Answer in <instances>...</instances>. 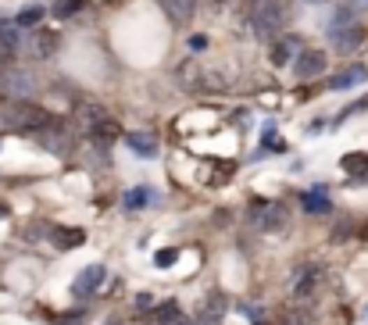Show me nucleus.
Returning a JSON list of instances; mask_svg holds the SVG:
<instances>
[{"label":"nucleus","instance_id":"obj_28","mask_svg":"<svg viewBox=\"0 0 368 325\" xmlns=\"http://www.w3.org/2000/svg\"><path fill=\"white\" fill-rule=\"evenodd\" d=\"M186 325H214V322H211V318H204V315H200V318H197V322H186Z\"/></svg>","mask_w":368,"mask_h":325},{"label":"nucleus","instance_id":"obj_19","mask_svg":"<svg viewBox=\"0 0 368 325\" xmlns=\"http://www.w3.org/2000/svg\"><path fill=\"white\" fill-rule=\"evenodd\" d=\"M340 168L347 175H368V154H344Z\"/></svg>","mask_w":368,"mask_h":325},{"label":"nucleus","instance_id":"obj_15","mask_svg":"<svg viewBox=\"0 0 368 325\" xmlns=\"http://www.w3.org/2000/svg\"><path fill=\"white\" fill-rule=\"evenodd\" d=\"M18 54V29L0 22V61H11Z\"/></svg>","mask_w":368,"mask_h":325},{"label":"nucleus","instance_id":"obj_26","mask_svg":"<svg viewBox=\"0 0 368 325\" xmlns=\"http://www.w3.org/2000/svg\"><path fill=\"white\" fill-rule=\"evenodd\" d=\"M351 11H368V0H347Z\"/></svg>","mask_w":368,"mask_h":325},{"label":"nucleus","instance_id":"obj_4","mask_svg":"<svg viewBox=\"0 0 368 325\" xmlns=\"http://www.w3.org/2000/svg\"><path fill=\"white\" fill-rule=\"evenodd\" d=\"M329 36H332V47L340 50V54L354 50V47L365 40V33H361V29L351 22V11H347V8H344L340 15H336V22L329 25Z\"/></svg>","mask_w":368,"mask_h":325},{"label":"nucleus","instance_id":"obj_29","mask_svg":"<svg viewBox=\"0 0 368 325\" xmlns=\"http://www.w3.org/2000/svg\"><path fill=\"white\" fill-rule=\"evenodd\" d=\"M308 4H318V0H308Z\"/></svg>","mask_w":368,"mask_h":325},{"label":"nucleus","instance_id":"obj_11","mask_svg":"<svg viewBox=\"0 0 368 325\" xmlns=\"http://www.w3.org/2000/svg\"><path fill=\"white\" fill-rule=\"evenodd\" d=\"M297 36H283V40H275V47H272V65L275 68H286L293 57H297Z\"/></svg>","mask_w":368,"mask_h":325},{"label":"nucleus","instance_id":"obj_13","mask_svg":"<svg viewBox=\"0 0 368 325\" xmlns=\"http://www.w3.org/2000/svg\"><path fill=\"white\" fill-rule=\"evenodd\" d=\"M300 204H304V211H308V215H329L332 211V200H329L325 190H308L300 197Z\"/></svg>","mask_w":368,"mask_h":325},{"label":"nucleus","instance_id":"obj_1","mask_svg":"<svg viewBox=\"0 0 368 325\" xmlns=\"http://www.w3.org/2000/svg\"><path fill=\"white\" fill-rule=\"evenodd\" d=\"M254 33L261 40H275L283 33V22H286V8H283V0H254Z\"/></svg>","mask_w":368,"mask_h":325},{"label":"nucleus","instance_id":"obj_6","mask_svg":"<svg viewBox=\"0 0 368 325\" xmlns=\"http://www.w3.org/2000/svg\"><path fill=\"white\" fill-rule=\"evenodd\" d=\"M104 264H89V269H82L79 275H75V282H72V293L75 297H89V293H97L101 289V282H104Z\"/></svg>","mask_w":368,"mask_h":325},{"label":"nucleus","instance_id":"obj_22","mask_svg":"<svg viewBox=\"0 0 368 325\" xmlns=\"http://www.w3.org/2000/svg\"><path fill=\"white\" fill-rule=\"evenodd\" d=\"M226 311V301H222V293H211V301H207V311H204V318H211V322H219V315Z\"/></svg>","mask_w":368,"mask_h":325},{"label":"nucleus","instance_id":"obj_20","mask_svg":"<svg viewBox=\"0 0 368 325\" xmlns=\"http://www.w3.org/2000/svg\"><path fill=\"white\" fill-rule=\"evenodd\" d=\"M57 47H61V36L57 33H36V54L40 57H54Z\"/></svg>","mask_w":368,"mask_h":325},{"label":"nucleus","instance_id":"obj_8","mask_svg":"<svg viewBox=\"0 0 368 325\" xmlns=\"http://www.w3.org/2000/svg\"><path fill=\"white\" fill-rule=\"evenodd\" d=\"M293 72H297V79H315V75H322V72H325V54H322V50H304V54L297 57Z\"/></svg>","mask_w":368,"mask_h":325},{"label":"nucleus","instance_id":"obj_18","mask_svg":"<svg viewBox=\"0 0 368 325\" xmlns=\"http://www.w3.org/2000/svg\"><path fill=\"white\" fill-rule=\"evenodd\" d=\"M43 15H47V8H40V4H33V8H25V11H18V18H15V25H22V29H36V25L43 22Z\"/></svg>","mask_w":368,"mask_h":325},{"label":"nucleus","instance_id":"obj_25","mask_svg":"<svg viewBox=\"0 0 368 325\" xmlns=\"http://www.w3.org/2000/svg\"><path fill=\"white\" fill-rule=\"evenodd\" d=\"M82 311H72V315H65V318H61V325H82Z\"/></svg>","mask_w":368,"mask_h":325},{"label":"nucleus","instance_id":"obj_16","mask_svg":"<svg viewBox=\"0 0 368 325\" xmlns=\"http://www.w3.org/2000/svg\"><path fill=\"white\" fill-rule=\"evenodd\" d=\"M150 200H154V190H147V186H133V190H126V197H122V204H126L129 211L147 208Z\"/></svg>","mask_w":368,"mask_h":325},{"label":"nucleus","instance_id":"obj_5","mask_svg":"<svg viewBox=\"0 0 368 325\" xmlns=\"http://www.w3.org/2000/svg\"><path fill=\"white\" fill-rule=\"evenodd\" d=\"M251 218H254V222H258L265 232H279V229L290 222V211L283 208V204H272V200H254Z\"/></svg>","mask_w":368,"mask_h":325},{"label":"nucleus","instance_id":"obj_3","mask_svg":"<svg viewBox=\"0 0 368 325\" xmlns=\"http://www.w3.org/2000/svg\"><path fill=\"white\" fill-rule=\"evenodd\" d=\"M8 126L11 129H25V133H40V129L50 126V114L43 107H33V100H22V104H11Z\"/></svg>","mask_w":368,"mask_h":325},{"label":"nucleus","instance_id":"obj_9","mask_svg":"<svg viewBox=\"0 0 368 325\" xmlns=\"http://www.w3.org/2000/svg\"><path fill=\"white\" fill-rule=\"evenodd\" d=\"M165 8V15L175 22V25H186L193 15H197V0H158Z\"/></svg>","mask_w":368,"mask_h":325},{"label":"nucleus","instance_id":"obj_24","mask_svg":"<svg viewBox=\"0 0 368 325\" xmlns=\"http://www.w3.org/2000/svg\"><path fill=\"white\" fill-rule=\"evenodd\" d=\"M315 282H318V272L311 269L308 275H304V279L297 282V297H308V293H311V286H315Z\"/></svg>","mask_w":368,"mask_h":325},{"label":"nucleus","instance_id":"obj_7","mask_svg":"<svg viewBox=\"0 0 368 325\" xmlns=\"http://www.w3.org/2000/svg\"><path fill=\"white\" fill-rule=\"evenodd\" d=\"M86 126H89V136H94L97 143H111V139H118V126L111 122V118L104 114V111H89V118H86Z\"/></svg>","mask_w":368,"mask_h":325},{"label":"nucleus","instance_id":"obj_12","mask_svg":"<svg viewBox=\"0 0 368 325\" xmlns=\"http://www.w3.org/2000/svg\"><path fill=\"white\" fill-rule=\"evenodd\" d=\"M126 146H129L136 158H158V139L147 136V133H129L126 136Z\"/></svg>","mask_w":368,"mask_h":325},{"label":"nucleus","instance_id":"obj_2","mask_svg":"<svg viewBox=\"0 0 368 325\" xmlns=\"http://www.w3.org/2000/svg\"><path fill=\"white\" fill-rule=\"evenodd\" d=\"M33 97H36V79L29 72H18V68L0 72V100L22 104V100H33Z\"/></svg>","mask_w":368,"mask_h":325},{"label":"nucleus","instance_id":"obj_17","mask_svg":"<svg viewBox=\"0 0 368 325\" xmlns=\"http://www.w3.org/2000/svg\"><path fill=\"white\" fill-rule=\"evenodd\" d=\"M82 240H86L82 229H54V243H57L61 250H72V247H79Z\"/></svg>","mask_w":368,"mask_h":325},{"label":"nucleus","instance_id":"obj_10","mask_svg":"<svg viewBox=\"0 0 368 325\" xmlns=\"http://www.w3.org/2000/svg\"><path fill=\"white\" fill-rule=\"evenodd\" d=\"M361 82H368V68L365 65H354V68H347L340 75H332L329 79V90L340 93V90H351V86H361Z\"/></svg>","mask_w":368,"mask_h":325},{"label":"nucleus","instance_id":"obj_21","mask_svg":"<svg viewBox=\"0 0 368 325\" xmlns=\"http://www.w3.org/2000/svg\"><path fill=\"white\" fill-rule=\"evenodd\" d=\"M79 11H82V0H54V4H50V15L54 18H72Z\"/></svg>","mask_w":368,"mask_h":325},{"label":"nucleus","instance_id":"obj_14","mask_svg":"<svg viewBox=\"0 0 368 325\" xmlns=\"http://www.w3.org/2000/svg\"><path fill=\"white\" fill-rule=\"evenodd\" d=\"M36 136H40V143L47 146V151H50V154H65V151H68V136H65V133H61V129H57L54 122H50L47 129H40Z\"/></svg>","mask_w":368,"mask_h":325},{"label":"nucleus","instance_id":"obj_23","mask_svg":"<svg viewBox=\"0 0 368 325\" xmlns=\"http://www.w3.org/2000/svg\"><path fill=\"white\" fill-rule=\"evenodd\" d=\"M175 261H179V250H172V247H165V250L154 254V264H158V269H172Z\"/></svg>","mask_w":368,"mask_h":325},{"label":"nucleus","instance_id":"obj_27","mask_svg":"<svg viewBox=\"0 0 368 325\" xmlns=\"http://www.w3.org/2000/svg\"><path fill=\"white\" fill-rule=\"evenodd\" d=\"M190 47H193V50H204V47H207V40H204V36H193V40H190Z\"/></svg>","mask_w":368,"mask_h":325}]
</instances>
